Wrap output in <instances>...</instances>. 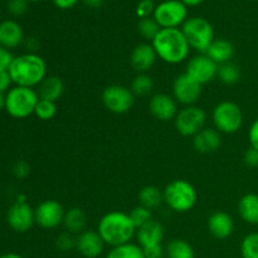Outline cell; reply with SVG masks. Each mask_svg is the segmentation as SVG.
I'll return each mask as SVG.
<instances>
[{"label": "cell", "mask_w": 258, "mask_h": 258, "mask_svg": "<svg viewBox=\"0 0 258 258\" xmlns=\"http://www.w3.org/2000/svg\"><path fill=\"white\" fill-rule=\"evenodd\" d=\"M136 226L134 224L130 214L120 211H112L106 213L100 219L97 232L103 239L105 244L111 247L130 243L136 236Z\"/></svg>", "instance_id": "1"}, {"label": "cell", "mask_w": 258, "mask_h": 258, "mask_svg": "<svg viewBox=\"0 0 258 258\" xmlns=\"http://www.w3.org/2000/svg\"><path fill=\"white\" fill-rule=\"evenodd\" d=\"M151 44L158 58L168 64L184 62L190 52V45L180 28H161Z\"/></svg>", "instance_id": "2"}, {"label": "cell", "mask_w": 258, "mask_h": 258, "mask_svg": "<svg viewBox=\"0 0 258 258\" xmlns=\"http://www.w3.org/2000/svg\"><path fill=\"white\" fill-rule=\"evenodd\" d=\"M8 72L15 86L34 88L47 77V63L35 53H25L14 57Z\"/></svg>", "instance_id": "3"}, {"label": "cell", "mask_w": 258, "mask_h": 258, "mask_svg": "<svg viewBox=\"0 0 258 258\" xmlns=\"http://www.w3.org/2000/svg\"><path fill=\"white\" fill-rule=\"evenodd\" d=\"M164 203L176 213H186L194 208L198 199L193 184L184 179L170 181L163 191Z\"/></svg>", "instance_id": "4"}, {"label": "cell", "mask_w": 258, "mask_h": 258, "mask_svg": "<svg viewBox=\"0 0 258 258\" xmlns=\"http://www.w3.org/2000/svg\"><path fill=\"white\" fill-rule=\"evenodd\" d=\"M39 101L34 88L15 86L5 93V110L12 117L25 118L33 115Z\"/></svg>", "instance_id": "5"}, {"label": "cell", "mask_w": 258, "mask_h": 258, "mask_svg": "<svg viewBox=\"0 0 258 258\" xmlns=\"http://www.w3.org/2000/svg\"><path fill=\"white\" fill-rule=\"evenodd\" d=\"M180 29L191 49L199 53H206L212 42L216 39L213 25L202 17L188 18Z\"/></svg>", "instance_id": "6"}, {"label": "cell", "mask_w": 258, "mask_h": 258, "mask_svg": "<svg viewBox=\"0 0 258 258\" xmlns=\"http://www.w3.org/2000/svg\"><path fill=\"white\" fill-rule=\"evenodd\" d=\"M214 128L221 134H236L243 125V112L236 102L222 101L214 107L213 113Z\"/></svg>", "instance_id": "7"}, {"label": "cell", "mask_w": 258, "mask_h": 258, "mask_svg": "<svg viewBox=\"0 0 258 258\" xmlns=\"http://www.w3.org/2000/svg\"><path fill=\"white\" fill-rule=\"evenodd\" d=\"M136 238L146 258L163 257L164 249L161 242L164 239V228L159 222L153 219L145 226L138 228Z\"/></svg>", "instance_id": "8"}, {"label": "cell", "mask_w": 258, "mask_h": 258, "mask_svg": "<svg viewBox=\"0 0 258 258\" xmlns=\"http://www.w3.org/2000/svg\"><path fill=\"white\" fill-rule=\"evenodd\" d=\"M153 18L160 28H181L188 19V8L180 0H164L156 4Z\"/></svg>", "instance_id": "9"}, {"label": "cell", "mask_w": 258, "mask_h": 258, "mask_svg": "<svg viewBox=\"0 0 258 258\" xmlns=\"http://www.w3.org/2000/svg\"><path fill=\"white\" fill-rule=\"evenodd\" d=\"M174 121H175V128L180 135L193 138L204 128L207 115L203 108L198 106H184L181 110H179Z\"/></svg>", "instance_id": "10"}, {"label": "cell", "mask_w": 258, "mask_h": 258, "mask_svg": "<svg viewBox=\"0 0 258 258\" xmlns=\"http://www.w3.org/2000/svg\"><path fill=\"white\" fill-rule=\"evenodd\" d=\"M101 97H102L105 107L117 115L128 112L135 101V95L133 91L126 86L121 85H112L106 87Z\"/></svg>", "instance_id": "11"}, {"label": "cell", "mask_w": 258, "mask_h": 258, "mask_svg": "<svg viewBox=\"0 0 258 258\" xmlns=\"http://www.w3.org/2000/svg\"><path fill=\"white\" fill-rule=\"evenodd\" d=\"M202 95V85L188 73L179 75L173 83V97L183 106H193Z\"/></svg>", "instance_id": "12"}, {"label": "cell", "mask_w": 258, "mask_h": 258, "mask_svg": "<svg viewBox=\"0 0 258 258\" xmlns=\"http://www.w3.org/2000/svg\"><path fill=\"white\" fill-rule=\"evenodd\" d=\"M64 213V208L59 202L54 199H48V201L42 202L34 209L35 223L43 229H54L63 224Z\"/></svg>", "instance_id": "13"}, {"label": "cell", "mask_w": 258, "mask_h": 258, "mask_svg": "<svg viewBox=\"0 0 258 258\" xmlns=\"http://www.w3.org/2000/svg\"><path fill=\"white\" fill-rule=\"evenodd\" d=\"M185 73H188L191 78H194L197 82L203 86L217 77L218 64L214 63L207 54L201 53V54L194 55L193 58L189 59Z\"/></svg>", "instance_id": "14"}, {"label": "cell", "mask_w": 258, "mask_h": 258, "mask_svg": "<svg viewBox=\"0 0 258 258\" xmlns=\"http://www.w3.org/2000/svg\"><path fill=\"white\" fill-rule=\"evenodd\" d=\"M8 224L13 231L18 233H24L29 231L35 223L34 209L27 202H19L13 204L8 211Z\"/></svg>", "instance_id": "15"}, {"label": "cell", "mask_w": 258, "mask_h": 258, "mask_svg": "<svg viewBox=\"0 0 258 258\" xmlns=\"http://www.w3.org/2000/svg\"><path fill=\"white\" fill-rule=\"evenodd\" d=\"M149 110L154 117L164 121V122L174 120L179 112L178 102L175 101V98L166 93L154 95L149 102Z\"/></svg>", "instance_id": "16"}, {"label": "cell", "mask_w": 258, "mask_h": 258, "mask_svg": "<svg viewBox=\"0 0 258 258\" xmlns=\"http://www.w3.org/2000/svg\"><path fill=\"white\" fill-rule=\"evenodd\" d=\"M105 242L97 231L85 229L76 237V249L86 258H97L105 248Z\"/></svg>", "instance_id": "17"}, {"label": "cell", "mask_w": 258, "mask_h": 258, "mask_svg": "<svg viewBox=\"0 0 258 258\" xmlns=\"http://www.w3.org/2000/svg\"><path fill=\"white\" fill-rule=\"evenodd\" d=\"M158 59L155 49L151 43H140L133 49L130 54V63L139 73H146L153 68Z\"/></svg>", "instance_id": "18"}, {"label": "cell", "mask_w": 258, "mask_h": 258, "mask_svg": "<svg viewBox=\"0 0 258 258\" xmlns=\"http://www.w3.org/2000/svg\"><path fill=\"white\" fill-rule=\"evenodd\" d=\"M222 145L221 133L216 128L204 127L193 136V146L198 153L211 154L218 150Z\"/></svg>", "instance_id": "19"}, {"label": "cell", "mask_w": 258, "mask_h": 258, "mask_svg": "<svg viewBox=\"0 0 258 258\" xmlns=\"http://www.w3.org/2000/svg\"><path fill=\"white\" fill-rule=\"evenodd\" d=\"M234 222L226 212H216L208 218V231L214 238L226 239L233 233Z\"/></svg>", "instance_id": "20"}, {"label": "cell", "mask_w": 258, "mask_h": 258, "mask_svg": "<svg viewBox=\"0 0 258 258\" xmlns=\"http://www.w3.org/2000/svg\"><path fill=\"white\" fill-rule=\"evenodd\" d=\"M24 33L19 23L8 19L0 23V45L7 49L18 47L23 42Z\"/></svg>", "instance_id": "21"}, {"label": "cell", "mask_w": 258, "mask_h": 258, "mask_svg": "<svg viewBox=\"0 0 258 258\" xmlns=\"http://www.w3.org/2000/svg\"><path fill=\"white\" fill-rule=\"evenodd\" d=\"M204 54L208 55L214 63L218 66L231 62L234 55V47L229 40L227 39H214L207 52Z\"/></svg>", "instance_id": "22"}, {"label": "cell", "mask_w": 258, "mask_h": 258, "mask_svg": "<svg viewBox=\"0 0 258 258\" xmlns=\"http://www.w3.org/2000/svg\"><path fill=\"white\" fill-rule=\"evenodd\" d=\"M37 92L39 95L40 100L57 102L62 97L63 92H64V83L57 76H49V77L47 76L42 81V83L38 86Z\"/></svg>", "instance_id": "23"}, {"label": "cell", "mask_w": 258, "mask_h": 258, "mask_svg": "<svg viewBox=\"0 0 258 258\" xmlns=\"http://www.w3.org/2000/svg\"><path fill=\"white\" fill-rule=\"evenodd\" d=\"M239 217L248 224L258 223V194L248 193L238 202Z\"/></svg>", "instance_id": "24"}, {"label": "cell", "mask_w": 258, "mask_h": 258, "mask_svg": "<svg viewBox=\"0 0 258 258\" xmlns=\"http://www.w3.org/2000/svg\"><path fill=\"white\" fill-rule=\"evenodd\" d=\"M86 224H87V217L82 209L73 207L66 211L64 218H63V226L66 231L72 234H80L86 229Z\"/></svg>", "instance_id": "25"}, {"label": "cell", "mask_w": 258, "mask_h": 258, "mask_svg": "<svg viewBox=\"0 0 258 258\" xmlns=\"http://www.w3.org/2000/svg\"><path fill=\"white\" fill-rule=\"evenodd\" d=\"M164 202V194L158 186L146 185L139 191V203L145 208L156 209Z\"/></svg>", "instance_id": "26"}, {"label": "cell", "mask_w": 258, "mask_h": 258, "mask_svg": "<svg viewBox=\"0 0 258 258\" xmlns=\"http://www.w3.org/2000/svg\"><path fill=\"white\" fill-rule=\"evenodd\" d=\"M166 258H194V249L184 239H173L165 247Z\"/></svg>", "instance_id": "27"}, {"label": "cell", "mask_w": 258, "mask_h": 258, "mask_svg": "<svg viewBox=\"0 0 258 258\" xmlns=\"http://www.w3.org/2000/svg\"><path fill=\"white\" fill-rule=\"evenodd\" d=\"M105 258H146L143 248L135 243H125L121 246L111 247Z\"/></svg>", "instance_id": "28"}, {"label": "cell", "mask_w": 258, "mask_h": 258, "mask_svg": "<svg viewBox=\"0 0 258 258\" xmlns=\"http://www.w3.org/2000/svg\"><path fill=\"white\" fill-rule=\"evenodd\" d=\"M217 77L224 85H234L241 80V68L233 62H227L218 66Z\"/></svg>", "instance_id": "29"}, {"label": "cell", "mask_w": 258, "mask_h": 258, "mask_svg": "<svg viewBox=\"0 0 258 258\" xmlns=\"http://www.w3.org/2000/svg\"><path fill=\"white\" fill-rule=\"evenodd\" d=\"M153 87V78L149 75H146V73H139V75L134 78L130 90L133 91V93L135 96H146L151 92Z\"/></svg>", "instance_id": "30"}, {"label": "cell", "mask_w": 258, "mask_h": 258, "mask_svg": "<svg viewBox=\"0 0 258 258\" xmlns=\"http://www.w3.org/2000/svg\"><path fill=\"white\" fill-rule=\"evenodd\" d=\"M138 29L141 37L150 40V42H153L154 38L159 34L161 28L153 17H149V18H143V19L139 20Z\"/></svg>", "instance_id": "31"}, {"label": "cell", "mask_w": 258, "mask_h": 258, "mask_svg": "<svg viewBox=\"0 0 258 258\" xmlns=\"http://www.w3.org/2000/svg\"><path fill=\"white\" fill-rule=\"evenodd\" d=\"M242 258H258V232L248 233L241 243Z\"/></svg>", "instance_id": "32"}, {"label": "cell", "mask_w": 258, "mask_h": 258, "mask_svg": "<svg viewBox=\"0 0 258 258\" xmlns=\"http://www.w3.org/2000/svg\"><path fill=\"white\" fill-rule=\"evenodd\" d=\"M55 113H57V105H55V102L47 100H40L39 98V101H38L37 103V107H35L34 111V115L37 116L39 120H52L55 116Z\"/></svg>", "instance_id": "33"}, {"label": "cell", "mask_w": 258, "mask_h": 258, "mask_svg": "<svg viewBox=\"0 0 258 258\" xmlns=\"http://www.w3.org/2000/svg\"><path fill=\"white\" fill-rule=\"evenodd\" d=\"M128 214H130L131 219H133L136 228H140V227L145 226L146 223L153 221V213H151V211L143 206L135 207V208H134Z\"/></svg>", "instance_id": "34"}, {"label": "cell", "mask_w": 258, "mask_h": 258, "mask_svg": "<svg viewBox=\"0 0 258 258\" xmlns=\"http://www.w3.org/2000/svg\"><path fill=\"white\" fill-rule=\"evenodd\" d=\"M55 247L62 252L71 251V249L76 248V237L67 231L62 232L55 238Z\"/></svg>", "instance_id": "35"}, {"label": "cell", "mask_w": 258, "mask_h": 258, "mask_svg": "<svg viewBox=\"0 0 258 258\" xmlns=\"http://www.w3.org/2000/svg\"><path fill=\"white\" fill-rule=\"evenodd\" d=\"M28 0H8L7 9L14 17H20L28 10Z\"/></svg>", "instance_id": "36"}, {"label": "cell", "mask_w": 258, "mask_h": 258, "mask_svg": "<svg viewBox=\"0 0 258 258\" xmlns=\"http://www.w3.org/2000/svg\"><path fill=\"white\" fill-rule=\"evenodd\" d=\"M155 7L156 5L154 4L153 0H140L138 7H136V14H138V17L140 18V19L153 17Z\"/></svg>", "instance_id": "37"}, {"label": "cell", "mask_w": 258, "mask_h": 258, "mask_svg": "<svg viewBox=\"0 0 258 258\" xmlns=\"http://www.w3.org/2000/svg\"><path fill=\"white\" fill-rule=\"evenodd\" d=\"M13 59H14V55L10 53V50L3 47V45H0V72H7V71H9Z\"/></svg>", "instance_id": "38"}, {"label": "cell", "mask_w": 258, "mask_h": 258, "mask_svg": "<svg viewBox=\"0 0 258 258\" xmlns=\"http://www.w3.org/2000/svg\"><path fill=\"white\" fill-rule=\"evenodd\" d=\"M30 174V166L27 161L20 160L13 166V175L17 179H25Z\"/></svg>", "instance_id": "39"}, {"label": "cell", "mask_w": 258, "mask_h": 258, "mask_svg": "<svg viewBox=\"0 0 258 258\" xmlns=\"http://www.w3.org/2000/svg\"><path fill=\"white\" fill-rule=\"evenodd\" d=\"M243 161L248 168H258V150L257 149H247L243 155Z\"/></svg>", "instance_id": "40"}, {"label": "cell", "mask_w": 258, "mask_h": 258, "mask_svg": "<svg viewBox=\"0 0 258 258\" xmlns=\"http://www.w3.org/2000/svg\"><path fill=\"white\" fill-rule=\"evenodd\" d=\"M248 140L251 144V148L258 150V118L252 122L251 127L248 130Z\"/></svg>", "instance_id": "41"}, {"label": "cell", "mask_w": 258, "mask_h": 258, "mask_svg": "<svg viewBox=\"0 0 258 258\" xmlns=\"http://www.w3.org/2000/svg\"><path fill=\"white\" fill-rule=\"evenodd\" d=\"M13 83L9 72H0V92L5 93L10 90V85Z\"/></svg>", "instance_id": "42"}, {"label": "cell", "mask_w": 258, "mask_h": 258, "mask_svg": "<svg viewBox=\"0 0 258 258\" xmlns=\"http://www.w3.org/2000/svg\"><path fill=\"white\" fill-rule=\"evenodd\" d=\"M52 2L53 4H54L57 8H59V9L67 10V9H71V8L76 7L80 0H52Z\"/></svg>", "instance_id": "43"}, {"label": "cell", "mask_w": 258, "mask_h": 258, "mask_svg": "<svg viewBox=\"0 0 258 258\" xmlns=\"http://www.w3.org/2000/svg\"><path fill=\"white\" fill-rule=\"evenodd\" d=\"M82 2L88 8H98L102 5L103 0H82Z\"/></svg>", "instance_id": "44"}, {"label": "cell", "mask_w": 258, "mask_h": 258, "mask_svg": "<svg viewBox=\"0 0 258 258\" xmlns=\"http://www.w3.org/2000/svg\"><path fill=\"white\" fill-rule=\"evenodd\" d=\"M180 2L183 3L186 8L189 7L193 8V7H198V5H201L204 0H180Z\"/></svg>", "instance_id": "45"}, {"label": "cell", "mask_w": 258, "mask_h": 258, "mask_svg": "<svg viewBox=\"0 0 258 258\" xmlns=\"http://www.w3.org/2000/svg\"><path fill=\"white\" fill-rule=\"evenodd\" d=\"M0 258H24L18 253H4L0 256Z\"/></svg>", "instance_id": "46"}, {"label": "cell", "mask_w": 258, "mask_h": 258, "mask_svg": "<svg viewBox=\"0 0 258 258\" xmlns=\"http://www.w3.org/2000/svg\"><path fill=\"white\" fill-rule=\"evenodd\" d=\"M5 108V93L0 92V111Z\"/></svg>", "instance_id": "47"}, {"label": "cell", "mask_w": 258, "mask_h": 258, "mask_svg": "<svg viewBox=\"0 0 258 258\" xmlns=\"http://www.w3.org/2000/svg\"><path fill=\"white\" fill-rule=\"evenodd\" d=\"M29 3H38V2H43V0H28Z\"/></svg>", "instance_id": "48"}, {"label": "cell", "mask_w": 258, "mask_h": 258, "mask_svg": "<svg viewBox=\"0 0 258 258\" xmlns=\"http://www.w3.org/2000/svg\"><path fill=\"white\" fill-rule=\"evenodd\" d=\"M256 226H257V227H258V223H257V224H256Z\"/></svg>", "instance_id": "49"}, {"label": "cell", "mask_w": 258, "mask_h": 258, "mask_svg": "<svg viewBox=\"0 0 258 258\" xmlns=\"http://www.w3.org/2000/svg\"><path fill=\"white\" fill-rule=\"evenodd\" d=\"M160 258H163V257H160Z\"/></svg>", "instance_id": "50"}]
</instances>
